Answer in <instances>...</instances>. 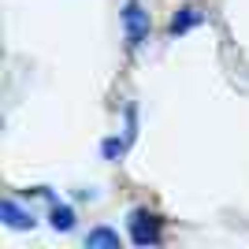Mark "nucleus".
Instances as JSON below:
<instances>
[{
    "instance_id": "nucleus-1",
    "label": "nucleus",
    "mask_w": 249,
    "mask_h": 249,
    "mask_svg": "<svg viewBox=\"0 0 249 249\" xmlns=\"http://www.w3.org/2000/svg\"><path fill=\"white\" fill-rule=\"evenodd\" d=\"M126 234H130L134 246H160L164 242V219L149 208H134L126 216Z\"/></svg>"
},
{
    "instance_id": "nucleus-2",
    "label": "nucleus",
    "mask_w": 249,
    "mask_h": 249,
    "mask_svg": "<svg viewBox=\"0 0 249 249\" xmlns=\"http://www.w3.org/2000/svg\"><path fill=\"white\" fill-rule=\"evenodd\" d=\"M123 37L130 49H142L149 41V34H153V15L142 8V0H126L123 4Z\"/></svg>"
},
{
    "instance_id": "nucleus-3",
    "label": "nucleus",
    "mask_w": 249,
    "mask_h": 249,
    "mask_svg": "<svg viewBox=\"0 0 249 249\" xmlns=\"http://www.w3.org/2000/svg\"><path fill=\"white\" fill-rule=\"evenodd\" d=\"M0 219H4V227H11V231H34V212L30 208H22L15 197H4V205H0Z\"/></svg>"
},
{
    "instance_id": "nucleus-4",
    "label": "nucleus",
    "mask_w": 249,
    "mask_h": 249,
    "mask_svg": "<svg viewBox=\"0 0 249 249\" xmlns=\"http://www.w3.org/2000/svg\"><path fill=\"white\" fill-rule=\"evenodd\" d=\"M205 22V15H201L194 4H186V8H178L175 15H171V22H167V34L171 37H182V34H190L194 26H201Z\"/></svg>"
},
{
    "instance_id": "nucleus-5",
    "label": "nucleus",
    "mask_w": 249,
    "mask_h": 249,
    "mask_svg": "<svg viewBox=\"0 0 249 249\" xmlns=\"http://www.w3.org/2000/svg\"><path fill=\"white\" fill-rule=\"evenodd\" d=\"M123 246V238H119V231H112V227H93L89 234H86V249H119Z\"/></svg>"
},
{
    "instance_id": "nucleus-6",
    "label": "nucleus",
    "mask_w": 249,
    "mask_h": 249,
    "mask_svg": "<svg viewBox=\"0 0 249 249\" xmlns=\"http://www.w3.org/2000/svg\"><path fill=\"white\" fill-rule=\"evenodd\" d=\"M49 227L60 231V234L74 231V208H71V205H60V201H52V208H49Z\"/></svg>"
},
{
    "instance_id": "nucleus-7",
    "label": "nucleus",
    "mask_w": 249,
    "mask_h": 249,
    "mask_svg": "<svg viewBox=\"0 0 249 249\" xmlns=\"http://www.w3.org/2000/svg\"><path fill=\"white\" fill-rule=\"evenodd\" d=\"M126 145H130L126 138H104L101 142V156L108 160V164H119V160L126 156Z\"/></svg>"
}]
</instances>
